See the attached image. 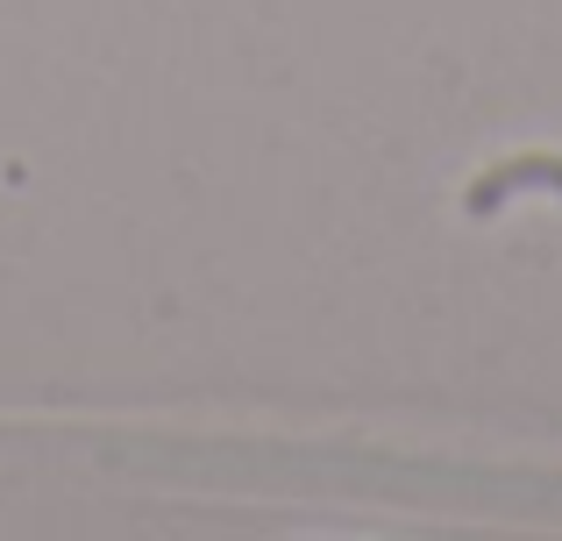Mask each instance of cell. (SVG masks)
Here are the masks:
<instances>
[{"label": "cell", "mask_w": 562, "mask_h": 541, "mask_svg": "<svg viewBox=\"0 0 562 541\" xmlns=\"http://www.w3.org/2000/svg\"><path fill=\"white\" fill-rule=\"evenodd\" d=\"M520 193H562V157L555 150H527V157L492 165L484 179H470L463 207H470V222H492V214L506 207V200H520Z\"/></svg>", "instance_id": "1"}]
</instances>
